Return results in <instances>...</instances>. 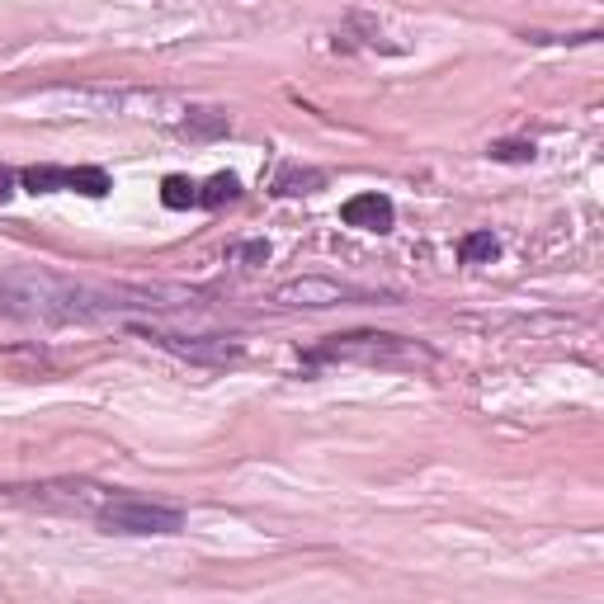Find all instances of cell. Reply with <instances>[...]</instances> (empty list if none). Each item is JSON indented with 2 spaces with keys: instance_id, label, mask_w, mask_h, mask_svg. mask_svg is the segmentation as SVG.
<instances>
[{
  "instance_id": "cell-6",
  "label": "cell",
  "mask_w": 604,
  "mask_h": 604,
  "mask_svg": "<svg viewBox=\"0 0 604 604\" xmlns=\"http://www.w3.org/2000/svg\"><path fill=\"white\" fill-rule=\"evenodd\" d=\"M142 336L156 340L161 350L194 359V364H232V359L241 355V345L222 340V336H171V330H142Z\"/></svg>"
},
{
  "instance_id": "cell-4",
  "label": "cell",
  "mask_w": 604,
  "mask_h": 604,
  "mask_svg": "<svg viewBox=\"0 0 604 604\" xmlns=\"http://www.w3.org/2000/svg\"><path fill=\"white\" fill-rule=\"evenodd\" d=\"M24 179V189H34V194H53V189H76V194H90V199H104L114 185H109V175L100 171V165H28V171L20 175Z\"/></svg>"
},
{
  "instance_id": "cell-13",
  "label": "cell",
  "mask_w": 604,
  "mask_h": 604,
  "mask_svg": "<svg viewBox=\"0 0 604 604\" xmlns=\"http://www.w3.org/2000/svg\"><path fill=\"white\" fill-rule=\"evenodd\" d=\"M487 156H491V161L524 165V161H534V142H491V147H487Z\"/></svg>"
},
{
  "instance_id": "cell-11",
  "label": "cell",
  "mask_w": 604,
  "mask_h": 604,
  "mask_svg": "<svg viewBox=\"0 0 604 604\" xmlns=\"http://www.w3.org/2000/svg\"><path fill=\"white\" fill-rule=\"evenodd\" d=\"M322 185H326L322 171H298V165H289V171L275 179V194H283V199H289V194H312V189H322Z\"/></svg>"
},
{
  "instance_id": "cell-9",
  "label": "cell",
  "mask_w": 604,
  "mask_h": 604,
  "mask_svg": "<svg viewBox=\"0 0 604 604\" xmlns=\"http://www.w3.org/2000/svg\"><path fill=\"white\" fill-rule=\"evenodd\" d=\"M161 204L175 208V213H179V208H194V204H199V185L185 179V175H165L161 179Z\"/></svg>"
},
{
  "instance_id": "cell-8",
  "label": "cell",
  "mask_w": 604,
  "mask_h": 604,
  "mask_svg": "<svg viewBox=\"0 0 604 604\" xmlns=\"http://www.w3.org/2000/svg\"><path fill=\"white\" fill-rule=\"evenodd\" d=\"M496 255H501V241H496L491 232H467L458 241V260L463 265H491Z\"/></svg>"
},
{
  "instance_id": "cell-7",
  "label": "cell",
  "mask_w": 604,
  "mask_h": 604,
  "mask_svg": "<svg viewBox=\"0 0 604 604\" xmlns=\"http://www.w3.org/2000/svg\"><path fill=\"white\" fill-rule=\"evenodd\" d=\"M340 222L345 226H364V232H392L397 208H392L387 194H355V199L340 208Z\"/></svg>"
},
{
  "instance_id": "cell-5",
  "label": "cell",
  "mask_w": 604,
  "mask_h": 604,
  "mask_svg": "<svg viewBox=\"0 0 604 604\" xmlns=\"http://www.w3.org/2000/svg\"><path fill=\"white\" fill-rule=\"evenodd\" d=\"M355 298H369V293L336 279H289L275 289V302H283V307H340V302H355Z\"/></svg>"
},
{
  "instance_id": "cell-12",
  "label": "cell",
  "mask_w": 604,
  "mask_h": 604,
  "mask_svg": "<svg viewBox=\"0 0 604 604\" xmlns=\"http://www.w3.org/2000/svg\"><path fill=\"white\" fill-rule=\"evenodd\" d=\"M226 128H232V118L218 114V109H194V114L185 118V132H189V138H222Z\"/></svg>"
},
{
  "instance_id": "cell-2",
  "label": "cell",
  "mask_w": 604,
  "mask_h": 604,
  "mask_svg": "<svg viewBox=\"0 0 604 604\" xmlns=\"http://www.w3.org/2000/svg\"><path fill=\"white\" fill-rule=\"evenodd\" d=\"M326 359H355V364H430V350L416 340L387 336V330H350V336H330L307 355V364H326Z\"/></svg>"
},
{
  "instance_id": "cell-1",
  "label": "cell",
  "mask_w": 604,
  "mask_h": 604,
  "mask_svg": "<svg viewBox=\"0 0 604 604\" xmlns=\"http://www.w3.org/2000/svg\"><path fill=\"white\" fill-rule=\"evenodd\" d=\"M194 302L185 289H128V283H76L48 269H14L0 279V316L14 322H100L118 312H171Z\"/></svg>"
},
{
  "instance_id": "cell-3",
  "label": "cell",
  "mask_w": 604,
  "mask_h": 604,
  "mask_svg": "<svg viewBox=\"0 0 604 604\" xmlns=\"http://www.w3.org/2000/svg\"><path fill=\"white\" fill-rule=\"evenodd\" d=\"M95 520L104 534H132V538H151V534H179L185 528V510L179 506H161V501H142V496H114L95 510Z\"/></svg>"
},
{
  "instance_id": "cell-14",
  "label": "cell",
  "mask_w": 604,
  "mask_h": 604,
  "mask_svg": "<svg viewBox=\"0 0 604 604\" xmlns=\"http://www.w3.org/2000/svg\"><path fill=\"white\" fill-rule=\"evenodd\" d=\"M236 260H246V265H265L269 260V241H246V246H232Z\"/></svg>"
},
{
  "instance_id": "cell-15",
  "label": "cell",
  "mask_w": 604,
  "mask_h": 604,
  "mask_svg": "<svg viewBox=\"0 0 604 604\" xmlns=\"http://www.w3.org/2000/svg\"><path fill=\"white\" fill-rule=\"evenodd\" d=\"M10 194H14V171H10V165H0V204H5Z\"/></svg>"
},
{
  "instance_id": "cell-10",
  "label": "cell",
  "mask_w": 604,
  "mask_h": 604,
  "mask_svg": "<svg viewBox=\"0 0 604 604\" xmlns=\"http://www.w3.org/2000/svg\"><path fill=\"white\" fill-rule=\"evenodd\" d=\"M241 199V179L236 175H213L208 185H199V208H222Z\"/></svg>"
}]
</instances>
